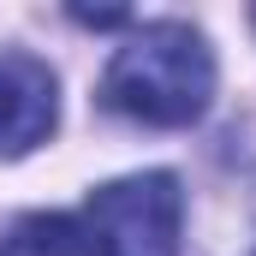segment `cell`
Instances as JSON below:
<instances>
[{
    "instance_id": "cell-4",
    "label": "cell",
    "mask_w": 256,
    "mask_h": 256,
    "mask_svg": "<svg viewBox=\"0 0 256 256\" xmlns=\"http://www.w3.org/2000/svg\"><path fill=\"white\" fill-rule=\"evenodd\" d=\"M0 256H96V244L78 214H30L18 220V232L6 238Z\"/></svg>"
},
{
    "instance_id": "cell-1",
    "label": "cell",
    "mask_w": 256,
    "mask_h": 256,
    "mask_svg": "<svg viewBox=\"0 0 256 256\" xmlns=\"http://www.w3.org/2000/svg\"><path fill=\"white\" fill-rule=\"evenodd\" d=\"M214 102V54L191 24H143L102 72V108L131 126L179 131L196 126Z\"/></svg>"
},
{
    "instance_id": "cell-3",
    "label": "cell",
    "mask_w": 256,
    "mask_h": 256,
    "mask_svg": "<svg viewBox=\"0 0 256 256\" xmlns=\"http://www.w3.org/2000/svg\"><path fill=\"white\" fill-rule=\"evenodd\" d=\"M54 120H60L54 72L36 60V54H6L0 60V161L48 143Z\"/></svg>"
},
{
    "instance_id": "cell-2",
    "label": "cell",
    "mask_w": 256,
    "mask_h": 256,
    "mask_svg": "<svg viewBox=\"0 0 256 256\" xmlns=\"http://www.w3.org/2000/svg\"><path fill=\"white\" fill-rule=\"evenodd\" d=\"M84 232L96 256H179L185 196L173 173H131L84 202Z\"/></svg>"
}]
</instances>
